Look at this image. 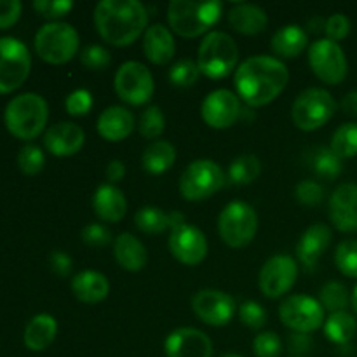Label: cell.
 <instances>
[{
	"mask_svg": "<svg viewBox=\"0 0 357 357\" xmlns=\"http://www.w3.org/2000/svg\"><path fill=\"white\" fill-rule=\"evenodd\" d=\"M220 357H244V356H239V354H232V352H229V354H223Z\"/></svg>",
	"mask_w": 357,
	"mask_h": 357,
	"instance_id": "cell-56",
	"label": "cell"
},
{
	"mask_svg": "<svg viewBox=\"0 0 357 357\" xmlns=\"http://www.w3.org/2000/svg\"><path fill=\"white\" fill-rule=\"evenodd\" d=\"M324 33L328 35V40H344V38L351 33V21H349V17L342 13L331 14L326 20Z\"/></svg>",
	"mask_w": 357,
	"mask_h": 357,
	"instance_id": "cell-48",
	"label": "cell"
},
{
	"mask_svg": "<svg viewBox=\"0 0 357 357\" xmlns=\"http://www.w3.org/2000/svg\"><path fill=\"white\" fill-rule=\"evenodd\" d=\"M143 52L153 65H166L176 52L174 38L164 24H152L143 35Z\"/></svg>",
	"mask_w": 357,
	"mask_h": 357,
	"instance_id": "cell-24",
	"label": "cell"
},
{
	"mask_svg": "<svg viewBox=\"0 0 357 357\" xmlns=\"http://www.w3.org/2000/svg\"><path fill=\"white\" fill-rule=\"evenodd\" d=\"M72 291L79 302L94 305L107 298L110 293V282L101 272L84 271L72 279Z\"/></svg>",
	"mask_w": 357,
	"mask_h": 357,
	"instance_id": "cell-25",
	"label": "cell"
},
{
	"mask_svg": "<svg viewBox=\"0 0 357 357\" xmlns=\"http://www.w3.org/2000/svg\"><path fill=\"white\" fill-rule=\"evenodd\" d=\"M169 250L180 264L194 267L208 257V241L197 227L181 223L171 230Z\"/></svg>",
	"mask_w": 357,
	"mask_h": 357,
	"instance_id": "cell-16",
	"label": "cell"
},
{
	"mask_svg": "<svg viewBox=\"0 0 357 357\" xmlns=\"http://www.w3.org/2000/svg\"><path fill=\"white\" fill-rule=\"evenodd\" d=\"M135 225L145 234H162L169 229V213H164L157 206H143L135 215Z\"/></svg>",
	"mask_w": 357,
	"mask_h": 357,
	"instance_id": "cell-33",
	"label": "cell"
},
{
	"mask_svg": "<svg viewBox=\"0 0 357 357\" xmlns=\"http://www.w3.org/2000/svg\"><path fill=\"white\" fill-rule=\"evenodd\" d=\"M331 150L340 159H351L357 155V122L342 124L331 136Z\"/></svg>",
	"mask_w": 357,
	"mask_h": 357,
	"instance_id": "cell-34",
	"label": "cell"
},
{
	"mask_svg": "<svg viewBox=\"0 0 357 357\" xmlns=\"http://www.w3.org/2000/svg\"><path fill=\"white\" fill-rule=\"evenodd\" d=\"M319 302L323 309L330 310L331 314L335 312H344L349 307V291L342 282L330 281L321 288L319 291Z\"/></svg>",
	"mask_w": 357,
	"mask_h": 357,
	"instance_id": "cell-36",
	"label": "cell"
},
{
	"mask_svg": "<svg viewBox=\"0 0 357 357\" xmlns=\"http://www.w3.org/2000/svg\"><path fill=\"white\" fill-rule=\"evenodd\" d=\"M357 333V321L347 310L335 312L324 323V335L330 342L337 345L349 344Z\"/></svg>",
	"mask_w": 357,
	"mask_h": 357,
	"instance_id": "cell-31",
	"label": "cell"
},
{
	"mask_svg": "<svg viewBox=\"0 0 357 357\" xmlns=\"http://www.w3.org/2000/svg\"><path fill=\"white\" fill-rule=\"evenodd\" d=\"M126 174V166L121 160H110L107 166V180L110 183H115V181H121Z\"/></svg>",
	"mask_w": 357,
	"mask_h": 357,
	"instance_id": "cell-52",
	"label": "cell"
},
{
	"mask_svg": "<svg viewBox=\"0 0 357 357\" xmlns=\"http://www.w3.org/2000/svg\"><path fill=\"white\" fill-rule=\"evenodd\" d=\"M223 3L218 0L211 2H194V0H173L167 6V21L174 33L185 38H195L206 33L220 21Z\"/></svg>",
	"mask_w": 357,
	"mask_h": 357,
	"instance_id": "cell-3",
	"label": "cell"
},
{
	"mask_svg": "<svg viewBox=\"0 0 357 357\" xmlns=\"http://www.w3.org/2000/svg\"><path fill=\"white\" fill-rule=\"evenodd\" d=\"M239 96L229 89H216L204 98L201 115L206 124L213 129H227L241 117Z\"/></svg>",
	"mask_w": 357,
	"mask_h": 357,
	"instance_id": "cell-17",
	"label": "cell"
},
{
	"mask_svg": "<svg viewBox=\"0 0 357 357\" xmlns=\"http://www.w3.org/2000/svg\"><path fill=\"white\" fill-rule=\"evenodd\" d=\"M149 23V10L138 0H101L94 9V24L105 42L131 45Z\"/></svg>",
	"mask_w": 357,
	"mask_h": 357,
	"instance_id": "cell-2",
	"label": "cell"
},
{
	"mask_svg": "<svg viewBox=\"0 0 357 357\" xmlns=\"http://www.w3.org/2000/svg\"><path fill=\"white\" fill-rule=\"evenodd\" d=\"M49 108L44 98L37 93H23L13 98L3 112V121L13 136L20 139H33L47 124Z\"/></svg>",
	"mask_w": 357,
	"mask_h": 357,
	"instance_id": "cell-4",
	"label": "cell"
},
{
	"mask_svg": "<svg viewBox=\"0 0 357 357\" xmlns=\"http://www.w3.org/2000/svg\"><path fill=\"white\" fill-rule=\"evenodd\" d=\"M337 112V101L326 89L310 87L296 96L291 119L300 131H316L331 121Z\"/></svg>",
	"mask_w": 357,
	"mask_h": 357,
	"instance_id": "cell-7",
	"label": "cell"
},
{
	"mask_svg": "<svg viewBox=\"0 0 357 357\" xmlns=\"http://www.w3.org/2000/svg\"><path fill=\"white\" fill-rule=\"evenodd\" d=\"M86 142L82 128L75 122H58L44 135V145L56 157H72L80 152Z\"/></svg>",
	"mask_w": 357,
	"mask_h": 357,
	"instance_id": "cell-20",
	"label": "cell"
},
{
	"mask_svg": "<svg viewBox=\"0 0 357 357\" xmlns=\"http://www.w3.org/2000/svg\"><path fill=\"white\" fill-rule=\"evenodd\" d=\"M115 93L126 103L132 107L149 103L155 91L152 72L143 63L126 61L115 73Z\"/></svg>",
	"mask_w": 357,
	"mask_h": 357,
	"instance_id": "cell-12",
	"label": "cell"
},
{
	"mask_svg": "<svg viewBox=\"0 0 357 357\" xmlns=\"http://www.w3.org/2000/svg\"><path fill=\"white\" fill-rule=\"evenodd\" d=\"M352 307H354V310L357 314V286L354 288V293H352Z\"/></svg>",
	"mask_w": 357,
	"mask_h": 357,
	"instance_id": "cell-55",
	"label": "cell"
},
{
	"mask_svg": "<svg viewBox=\"0 0 357 357\" xmlns=\"http://www.w3.org/2000/svg\"><path fill=\"white\" fill-rule=\"evenodd\" d=\"M298 279V265L288 255H275L268 258L258 275L260 291L267 298H279L295 286Z\"/></svg>",
	"mask_w": 357,
	"mask_h": 357,
	"instance_id": "cell-14",
	"label": "cell"
},
{
	"mask_svg": "<svg viewBox=\"0 0 357 357\" xmlns=\"http://www.w3.org/2000/svg\"><path fill=\"white\" fill-rule=\"evenodd\" d=\"M135 131V115L124 107H108L98 119V132L112 143L122 142Z\"/></svg>",
	"mask_w": 357,
	"mask_h": 357,
	"instance_id": "cell-23",
	"label": "cell"
},
{
	"mask_svg": "<svg viewBox=\"0 0 357 357\" xmlns=\"http://www.w3.org/2000/svg\"><path fill=\"white\" fill-rule=\"evenodd\" d=\"M56 333H58V323L54 317L49 314H37L24 328V345L33 352L45 351L54 342Z\"/></svg>",
	"mask_w": 357,
	"mask_h": 357,
	"instance_id": "cell-28",
	"label": "cell"
},
{
	"mask_svg": "<svg viewBox=\"0 0 357 357\" xmlns=\"http://www.w3.org/2000/svg\"><path fill=\"white\" fill-rule=\"evenodd\" d=\"M174 160H176V149L166 139L152 142L142 155L143 169L149 174L166 173L174 166Z\"/></svg>",
	"mask_w": 357,
	"mask_h": 357,
	"instance_id": "cell-30",
	"label": "cell"
},
{
	"mask_svg": "<svg viewBox=\"0 0 357 357\" xmlns=\"http://www.w3.org/2000/svg\"><path fill=\"white\" fill-rule=\"evenodd\" d=\"M66 112L73 117H80V115L89 114L91 107H93V96H91L89 91L86 89H77L73 93L68 94L65 101Z\"/></svg>",
	"mask_w": 357,
	"mask_h": 357,
	"instance_id": "cell-47",
	"label": "cell"
},
{
	"mask_svg": "<svg viewBox=\"0 0 357 357\" xmlns=\"http://www.w3.org/2000/svg\"><path fill=\"white\" fill-rule=\"evenodd\" d=\"M335 265L345 278L357 279V241H342L335 251Z\"/></svg>",
	"mask_w": 357,
	"mask_h": 357,
	"instance_id": "cell-37",
	"label": "cell"
},
{
	"mask_svg": "<svg viewBox=\"0 0 357 357\" xmlns=\"http://www.w3.org/2000/svg\"><path fill=\"white\" fill-rule=\"evenodd\" d=\"M253 352L257 357H279L282 354L281 338L274 331H264L255 338Z\"/></svg>",
	"mask_w": 357,
	"mask_h": 357,
	"instance_id": "cell-42",
	"label": "cell"
},
{
	"mask_svg": "<svg viewBox=\"0 0 357 357\" xmlns=\"http://www.w3.org/2000/svg\"><path fill=\"white\" fill-rule=\"evenodd\" d=\"M229 23L237 33L258 35L267 28L268 17L267 13L255 3H237L229 10Z\"/></svg>",
	"mask_w": 357,
	"mask_h": 357,
	"instance_id": "cell-27",
	"label": "cell"
},
{
	"mask_svg": "<svg viewBox=\"0 0 357 357\" xmlns=\"http://www.w3.org/2000/svg\"><path fill=\"white\" fill-rule=\"evenodd\" d=\"M21 9L20 0H0V30L13 26L20 20Z\"/></svg>",
	"mask_w": 357,
	"mask_h": 357,
	"instance_id": "cell-49",
	"label": "cell"
},
{
	"mask_svg": "<svg viewBox=\"0 0 357 357\" xmlns=\"http://www.w3.org/2000/svg\"><path fill=\"white\" fill-rule=\"evenodd\" d=\"M201 77L199 65L192 59H180L169 70V80L178 87L194 86Z\"/></svg>",
	"mask_w": 357,
	"mask_h": 357,
	"instance_id": "cell-39",
	"label": "cell"
},
{
	"mask_svg": "<svg viewBox=\"0 0 357 357\" xmlns=\"http://www.w3.org/2000/svg\"><path fill=\"white\" fill-rule=\"evenodd\" d=\"M282 324L296 333H312L324 323V309L319 300L307 295H291L279 307Z\"/></svg>",
	"mask_w": 357,
	"mask_h": 357,
	"instance_id": "cell-13",
	"label": "cell"
},
{
	"mask_svg": "<svg viewBox=\"0 0 357 357\" xmlns=\"http://www.w3.org/2000/svg\"><path fill=\"white\" fill-rule=\"evenodd\" d=\"M331 239H333V232H331L330 227L324 225V223L310 225L296 244V257H298L300 264L309 271L316 267L319 258L330 248Z\"/></svg>",
	"mask_w": 357,
	"mask_h": 357,
	"instance_id": "cell-21",
	"label": "cell"
},
{
	"mask_svg": "<svg viewBox=\"0 0 357 357\" xmlns=\"http://www.w3.org/2000/svg\"><path fill=\"white\" fill-rule=\"evenodd\" d=\"M295 197L296 201L302 206H309V208H314V206L321 204L324 199V188L321 187L317 181L314 180H303L296 185L295 188Z\"/></svg>",
	"mask_w": 357,
	"mask_h": 357,
	"instance_id": "cell-44",
	"label": "cell"
},
{
	"mask_svg": "<svg viewBox=\"0 0 357 357\" xmlns=\"http://www.w3.org/2000/svg\"><path fill=\"white\" fill-rule=\"evenodd\" d=\"M307 44H309V37L307 31L298 24H286V26L279 28L274 33L271 42V47L274 54L281 56V58H296L305 51Z\"/></svg>",
	"mask_w": 357,
	"mask_h": 357,
	"instance_id": "cell-29",
	"label": "cell"
},
{
	"mask_svg": "<svg viewBox=\"0 0 357 357\" xmlns=\"http://www.w3.org/2000/svg\"><path fill=\"white\" fill-rule=\"evenodd\" d=\"M139 135L146 139H155L159 138L160 135L166 129V119H164L162 110H160L157 105H152V107L146 108L142 114L138 122Z\"/></svg>",
	"mask_w": 357,
	"mask_h": 357,
	"instance_id": "cell-38",
	"label": "cell"
},
{
	"mask_svg": "<svg viewBox=\"0 0 357 357\" xmlns=\"http://www.w3.org/2000/svg\"><path fill=\"white\" fill-rule=\"evenodd\" d=\"M35 51L51 65L68 63L79 52L80 38L75 28L63 21L45 23L35 35Z\"/></svg>",
	"mask_w": 357,
	"mask_h": 357,
	"instance_id": "cell-6",
	"label": "cell"
},
{
	"mask_svg": "<svg viewBox=\"0 0 357 357\" xmlns=\"http://www.w3.org/2000/svg\"><path fill=\"white\" fill-rule=\"evenodd\" d=\"M309 65L314 75L324 84L338 86L345 80L349 72V63L344 49L338 42L319 38L309 49Z\"/></svg>",
	"mask_w": 357,
	"mask_h": 357,
	"instance_id": "cell-11",
	"label": "cell"
},
{
	"mask_svg": "<svg viewBox=\"0 0 357 357\" xmlns=\"http://www.w3.org/2000/svg\"><path fill=\"white\" fill-rule=\"evenodd\" d=\"M49 265H51V271L54 272L56 275H59V278H68V275L72 274L73 261L65 251H52L51 257H49Z\"/></svg>",
	"mask_w": 357,
	"mask_h": 357,
	"instance_id": "cell-50",
	"label": "cell"
},
{
	"mask_svg": "<svg viewBox=\"0 0 357 357\" xmlns=\"http://www.w3.org/2000/svg\"><path fill=\"white\" fill-rule=\"evenodd\" d=\"M93 211L100 220L108 223L121 222L128 211V201L121 188L105 183L93 195Z\"/></svg>",
	"mask_w": 357,
	"mask_h": 357,
	"instance_id": "cell-22",
	"label": "cell"
},
{
	"mask_svg": "<svg viewBox=\"0 0 357 357\" xmlns=\"http://www.w3.org/2000/svg\"><path fill=\"white\" fill-rule=\"evenodd\" d=\"M312 169L321 180H337L342 173V159L331 149L321 146L314 152Z\"/></svg>",
	"mask_w": 357,
	"mask_h": 357,
	"instance_id": "cell-35",
	"label": "cell"
},
{
	"mask_svg": "<svg viewBox=\"0 0 357 357\" xmlns=\"http://www.w3.org/2000/svg\"><path fill=\"white\" fill-rule=\"evenodd\" d=\"M239 319L244 326L251 328V330H261L267 323V310L258 302L250 300L239 307Z\"/></svg>",
	"mask_w": 357,
	"mask_h": 357,
	"instance_id": "cell-43",
	"label": "cell"
},
{
	"mask_svg": "<svg viewBox=\"0 0 357 357\" xmlns=\"http://www.w3.org/2000/svg\"><path fill=\"white\" fill-rule=\"evenodd\" d=\"M114 255L117 264L129 272H139L149 261V255L142 241L129 232L121 234L114 241Z\"/></svg>",
	"mask_w": 357,
	"mask_h": 357,
	"instance_id": "cell-26",
	"label": "cell"
},
{
	"mask_svg": "<svg viewBox=\"0 0 357 357\" xmlns=\"http://www.w3.org/2000/svg\"><path fill=\"white\" fill-rule=\"evenodd\" d=\"M167 357H211L213 342L204 331L195 328H178L164 342Z\"/></svg>",
	"mask_w": 357,
	"mask_h": 357,
	"instance_id": "cell-18",
	"label": "cell"
},
{
	"mask_svg": "<svg viewBox=\"0 0 357 357\" xmlns=\"http://www.w3.org/2000/svg\"><path fill=\"white\" fill-rule=\"evenodd\" d=\"M84 243L91 248H105L112 243V232L101 223H89L80 232Z\"/></svg>",
	"mask_w": 357,
	"mask_h": 357,
	"instance_id": "cell-46",
	"label": "cell"
},
{
	"mask_svg": "<svg viewBox=\"0 0 357 357\" xmlns=\"http://www.w3.org/2000/svg\"><path fill=\"white\" fill-rule=\"evenodd\" d=\"M314 340L309 333H296L293 331L288 337V351L295 356L307 354V352L312 351Z\"/></svg>",
	"mask_w": 357,
	"mask_h": 357,
	"instance_id": "cell-51",
	"label": "cell"
},
{
	"mask_svg": "<svg viewBox=\"0 0 357 357\" xmlns=\"http://www.w3.org/2000/svg\"><path fill=\"white\" fill-rule=\"evenodd\" d=\"M330 220L340 232H357V185L342 183L330 197Z\"/></svg>",
	"mask_w": 357,
	"mask_h": 357,
	"instance_id": "cell-19",
	"label": "cell"
},
{
	"mask_svg": "<svg viewBox=\"0 0 357 357\" xmlns=\"http://www.w3.org/2000/svg\"><path fill=\"white\" fill-rule=\"evenodd\" d=\"M225 185L222 167L208 159H199L188 164L180 178V192L187 201L199 202L215 195Z\"/></svg>",
	"mask_w": 357,
	"mask_h": 357,
	"instance_id": "cell-9",
	"label": "cell"
},
{
	"mask_svg": "<svg viewBox=\"0 0 357 357\" xmlns=\"http://www.w3.org/2000/svg\"><path fill=\"white\" fill-rule=\"evenodd\" d=\"M239 59V49L234 38L223 31H209L201 42L197 65L202 75L213 80L225 79L234 72Z\"/></svg>",
	"mask_w": 357,
	"mask_h": 357,
	"instance_id": "cell-5",
	"label": "cell"
},
{
	"mask_svg": "<svg viewBox=\"0 0 357 357\" xmlns=\"http://www.w3.org/2000/svg\"><path fill=\"white\" fill-rule=\"evenodd\" d=\"M309 28L314 31V33H317V31H324V28H326V20H323V17H314V20H310L309 23Z\"/></svg>",
	"mask_w": 357,
	"mask_h": 357,
	"instance_id": "cell-54",
	"label": "cell"
},
{
	"mask_svg": "<svg viewBox=\"0 0 357 357\" xmlns=\"http://www.w3.org/2000/svg\"><path fill=\"white\" fill-rule=\"evenodd\" d=\"M289 80L288 66L272 56L248 58L236 70L237 96L257 108L272 103L284 91Z\"/></svg>",
	"mask_w": 357,
	"mask_h": 357,
	"instance_id": "cell-1",
	"label": "cell"
},
{
	"mask_svg": "<svg viewBox=\"0 0 357 357\" xmlns=\"http://www.w3.org/2000/svg\"><path fill=\"white\" fill-rule=\"evenodd\" d=\"M258 230V216L250 204L234 201L218 216V234L229 248H246Z\"/></svg>",
	"mask_w": 357,
	"mask_h": 357,
	"instance_id": "cell-8",
	"label": "cell"
},
{
	"mask_svg": "<svg viewBox=\"0 0 357 357\" xmlns=\"http://www.w3.org/2000/svg\"><path fill=\"white\" fill-rule=\"evenodd\" d=\"M31 56L26 45L14 37H0V94L16 91L30 75Z\"/></svg>",
	"mask_w": 357,
	"mask_h": 357,
	"instance_id": "cell-10",
	"label": "cell"
},
{
	"mask_svg": "<svg viewBox=\"0 0 357 357\" xmlns=\"http://www.w3.org/2000/svg\"><path fill=\"white\" fill-rule=\"evenodd\" d=\"M340 107L342 110H344V114L351 115V117H357V91H352V93L345 94Z\"/></svg>",
	"mask_w": 357,
	"mask_h": 357,
	"instance_id": "cell-53",
	"label": "cell"
},
{
	"mask_svg": "<svg viewBox=\"0 0 357 357\" xmlns=\"http://www.w3.org/2000/svg\"><path fill=\"white\" fill-rule=\"evenodd\" d=\"M261 164L253 153H243L229 166V181L232 185H250L260 176Z\"/></svg>",
	"mask_w": 357,
	"mask_h": 357,
	"instance_id": "cell-32",
	"label": "cell"
},
{
	"mask_svg": "<svg viewBox=\"0 0 357 357\" xmlns=\"http://www.w3.org/2000/svg\"><path fill=\"white\" fill-rule=\"evenodd\" d=\"M72 7L73 2L70 0H35L33 2V9L47 20H58V17L66 16Z\"/></svg>",
	"mask_w": 357,
	"mask_h": 357,
	"instance_id": "cell-45",
	"label": "cell"
},
{
	"mask_svg": "<svg viewBox=\"0 0 357 357\" xmlns=\"http://www.w3.org/2000/svg\"><path fill=\"white\" fill-rule=\"evenodd\" d=\"M236 300L220 289H201L192 296V310L209 326H225L236 316Z\"/></svg>",
	"mask_w": 357,
	"mask_h": 357,
	"instance_id": "cell-15",
	"label": "cell"
},
{
	"mask_svg": "<svg viewBox=\"0 0 357 357\" xmlns=\"http://www.w3.org/2000/svg\"><path fill=\"white\" fill-rule=\"evenodd\" d=\"M45 157L44 152L37 145H24L17 153V166L24 174H38L44 169Z\"/></svg>",
	"mask_w": 357,
	"mask_h": 357,
	"instance_id": "cell-40",
	"label": "cell"
},
{
	"mask_svg": "<svg viewBox=\"0 0 357 357\" xmlns=\"http://www.w3.org/2000/svg\"><path fill=\"white\" fill-rule=\"evenodd\" d=\"M80 63H82L87 70L100 72V70H105L110 65L112 54L108 52V49L103 47V45L91 44L87 45V47H84L82 52H80Z\"/></svg>",
	"mask_w": 357,
	"mask_h": 357,
	"instance_id": "cell-41",
	"label": "cell"
}]
</instances>
